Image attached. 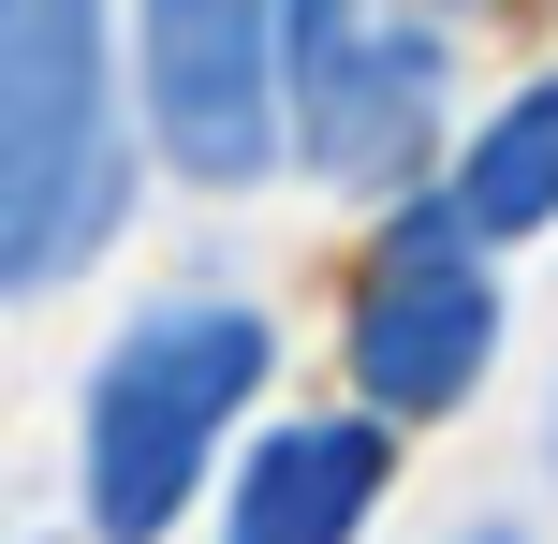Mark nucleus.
I'll use <instances>...</instances> for the list:
<instances>
[{
    "instance_id": "1",
    "label": "nucleus",
    "mask_w": 558,
    "mask_h": 544,
    "mask_svg": "<svg viewBox=\"0 0 558 544\" xmlns=\"http://www.w3.org/2000/svg\"><path fill=\"white\" fill-rule=\"evenodd\" d=\"M279 383V324L251 294H162L104 339L88 368V427H74V500H88V544H162L177 516L206 500L235 412Z\"/></svg>"
},
{
    "instance_id": "2",
    "label": "nucleus",
    "mask_w": 558,
    "mask_h": 544,
    "mask_svg": "<svg viewBox=\"0 0 558 544\" xmlns=\"http://www.w3.org/2000/svg\"><path fill=\"white\" fill-rule=\"evenodd\" d=\"M133 221L118 133V29L104 0H0V280L59 294Z\"/></svg>"
},
{
    "instance_id": "3",
    "label": "nucleus",
    "mask_w": 558,
    "mask_h": 544,
    "mask_svg": "<svg viewBox=\"0 0 558 544\" xmlns=\"http://www.w3.org/2000/svg\"><path fill=\"white\" fill-rule=\"evenodd\" d=\"M456 15L412 0H294V162L338 206H412L456 177Z\"/></svg>"
},
{
    "instance_id": "4",
    "label": "nucleus",
    "mask_w": 558,
    "mask_h": 544,
    "mask_svg": "<svg viewBox=\"0 0 558 544\" xmlns=\"http://www.w3.org/2000/svg\"><path fill=\"white\" fill-rule=\"evenodd\" d=\"M500 235H471V206L456 192H412L383 206V251L353 265V310H338V368H353L367 412H397V427H441V412L485 398V368H500Z\"/></svg>"
},
{
    "instance_id": "5",
    "label": "nucleus",
    "mask_w": 558,
    "mask_h": 544,
    "mask_svg": "<svg viewBox=\"0 0 558 544\" xmlns=\"http://www.w3.org/2000/svg\"><path fill=\"white\" fill-rule=\"evenodd\" d=\"M294 0H133V88L147 147L192 192H251L294 147Z\"/></svg>"
},
{
    "instance_id": "6",
    "label": "nucleus",
    "mask_w": 558,
    "mask_h": 544,
    "mask_svg": "<svg viewBox=\"0 0 558 544\" xmlns=\"http://www.w3.org/2000/svg\"><path fill=\"white\" fill-rule=\"evenodd\" d=\"M397 486V412H279L251 427V457H235L221 486V544H367Z\"/></svg>"
},
{
    "instance_id": "7",
    "label": "nucleus",
    "mask_w": 558,
    "mask_h": 544,
    "mask_svg": "<svg viewBox=\"0 0 558 544\" xmlns=\"http://www.w3.org/2000/svg\"><path fill=\"white\" fill-rule=\"evenodd\" d=\"M441 192L471 206V235H500V251L558 221V74H530L514 104H485V118H471V147H456Z\"/></svg>"
},
{
    "instance_id": "8",
    "label": "nucleus",
    "mask_w": 558,
    "mask_h": 544,
    "mask_svg": "<svg viewBox=\"0 0 558 544\" xmlns=\"http://www.w3.org/2000/svg\"><path fill=\"white\" fill-rule=\"evenodd\" d=\"M412 15H500V0H412Z\"/></svg>"
},
{
    "instance_id": "9",
    "label": "nucleus",
    "mask_w": 558,
    "mask_h": 544,
    "mask_svg": "<svg viewBox=\"0 0 558 544\" xmlns=\"http://www.w3.org/2000/svg\"><path fill=\"white\" fill-rule=\"evenodd\" d=\"M471 544H530V530H471Z\"/></svg>"
},
{
    "instance_id": "10",
    "label": "nucleus",
    "mask_w": 558,
    "mask_h": 544,
    "mask_svg": "<svg viewBox=\"0 0 558 544\" xmlns=\"http://www.w3.org/2000/svg\"><path fill=\"white\" fill-rule=\"evenodd\" d=\"M544 457H558V427H544Z\"/></svg>"
}]
</instances>
